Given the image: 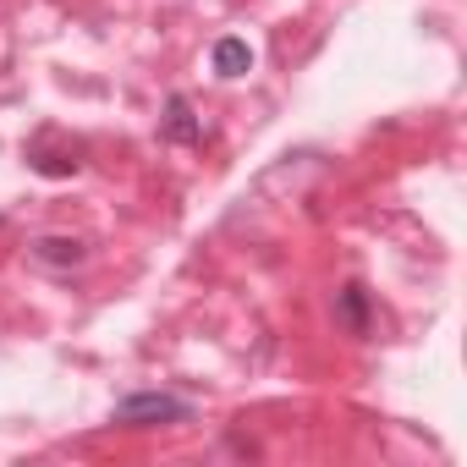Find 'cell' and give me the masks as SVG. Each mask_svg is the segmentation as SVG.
I'll return each instance as SVG.
<instances>
[{
  "label": "cell",
  "instance_id": "cell-4",
  "mask_svg": "<svg viewBox=\"0 0 467 467\" xmlns=\"http://www.w3.org/2000/svg\"><path fill=\"white\" fill-rule=\"evenodd\" d=\"M248 67H254V50H248L243 39H220V45H214V72H220V78H243Z\"/></svg>",
  "mask_w": 467,
  "mask_h": 467
},
{
  "label": "cell",
  "instance_id": "cell-3",
  "mask_svg": "<svg viewBox=\"0 0 467 467\" xmlns=\"http://www.w3.org/2000/svg\"><path fill=\"white\" fill-rule=\"evenodd\" d=\"M34 259H39V265H56V270H72V265L88 259V248H83L78 237H39V243H34Z\"/></svg>",
  "mask_w": 467,
  "mask_h": 467
},
{
  "label": "cell",
  "instance_id": "cell-2",
  "mask_svg": "<svg viewBox=\"0 0 467 467\" xmlns=\"http://www.w3.org/2000/svg\"><path fill=\"white\" fill-rule=\"evenodd\" d=\"M160 132H165L171 143H198V138H203V127H198V116H192V105H187L182 94H171V105H165V121H160Z\"/></svg>",
  "mask_w": 467,
  "mask_h": 467
},
{
  "label": "cell",
  "instance_id": "cell-5",
  "mask_svg": "<svg viewBox=\"0 0 467 467\" xmlns=\"http://www.w3.org/2000/svg\"><path fill=\"white\" fill-rule=\"evenodd\" d=\"M336 314H341V325L347 330H368V297H363V286H341V297H336Z\"/></svg>",
  "mask_w": 467,
  "mask_h": 467
},
{
  "label": "cell",
  "instance_id": "cell-1",
  "mask_svg": "<svg viewBox=\"0 0 467 467\" xmlns=\"http://www.w3.org/2000/svg\"><path fill=\"white\" fill-rule=\"evenodd\" d=\"M192 418V401L182 396H165V390H138L116 407V423H132V429H154V423H187Z\"/></svg>",
  "mask_w": 467,
  "mask_h": 467
}]
</instances>
